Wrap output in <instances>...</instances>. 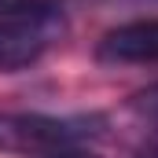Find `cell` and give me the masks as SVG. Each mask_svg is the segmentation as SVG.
<instances>
[{
	"label": "cell",
	"mask_w": 158,
	"mask_h": 158,
	"mask_svg": "<svg viewBox=\"0 0 158 158\" xmlns=\"http://www.w3.org/2000/svg\"><path fill=\"white\" fill-rule=\"evenodd\" d=\"M103 118L96 114H0V151L7 155H55L66 147H81L88 136L99 132Z\"/></svg>",
	"instance_id": "1"
},
{
	"label": "cell",
	"mask_w": 158,
	"mask_h": 158,
	"mask_svg": "<svg viewBox=\"0 0 158 158\" xmlns=\"http://www.w3.org/2000/svg\"><path fill=\"white\" fill-rule=\"evenodd\" d=\"M63 33H66V19L55 0L22 11H0V70L11 74L33 66Z\"/></svg>",
	"instance_id": "2"
},
{
	"label": "cell",
	"mask_w": 158,
	"mask_h": 158,
	"mask_svg": "<svg viewBox=\"0 0 158 158\" xmlns=\"http://www.w3.org/2000/svg\"><path fill=\"white\" fill-rule=\"evenodd\" d=\"M96 59L99 63H114V66L158 63V19H136V22L107 30L103 40L96 44Z\"/></svg>",
	"instance_id": "3"
},
{
	"label": "cell",
	"mask_w": 158,
	"mask_h": 158,
	"mask_svg": "<svg viewBox=\"0 0 158 158\" xmlns=\"http://www.w3.org/2000/svg\"><path fill=\"white\" fill-rule=\"evenodd\" d=\"M132 110H140L147 118H158V85H147L143 92L132 96Z\"/></svg>",
	"instance_id": "4"
},
{
	"label": "cell",
	"mask_w": 158,
	"mask_h": 158,
	"mask_svg": "<svg viewBox=\"0 0 158 158\" xmlns=\"http://www.w3.org/2000/svg\"><path fill=\"white\" fill-rule=\"evenodd\" d=\"M48 0H0V11H22V7H37Z\"/></svg>",
	"instance_id": "5"
},
{
	"label": "cell",
	"mask_w": 158,
	"mask_h": 158,
	"mask_svg": "<svg viewBox=\"0 0 158 158\" xmlns=\"http://www.w3.org/2000/svg\"><path fill=\"white\" fill-rule=\"evenodd\" d=\"M48 158H99L96 151H85V147H66V151H55Z\"/></svg>",
	"instance_id": "6"
},
{
	"label": "cell",
	"mask_w": 158,
	"mask_h": 158,
	"mask_svg": "<svg viewBox=\"0 0 158 158\" xmlns=\"http://www.w3.org/2000/svg\"><path fill=\"white\" fill-rule=\"evenodd\" d=\"M136 158H158V140H151L147 147H140V151H136Z\"/></svg>",
	"instance_id": "7"
}]
</instances>
